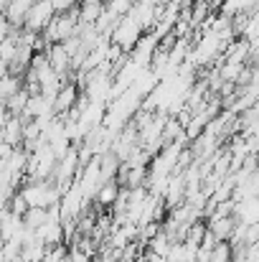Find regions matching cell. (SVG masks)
I'll use <instances>...</instances> for the list:
<instances>
[{
	"mask_svg": "<svg viewBox=\"0 0 259 262\" xmlns=\"http://www.w3.org/2000/svg\"><path fill=\"white\" fill-rule=\"evenodd\" d=\"M143 36H145V33H143V28L137 26V20L130 18V15H125V18L114 26L109 41H112V46H117L120 51H132Z\"/></svg>",
	"mask_w": 259,
	"mask_h": 262,
	"instance_id": "cell-1",
	"label": "cell"
},
{
	"mask_svg": "<svg viewBox=\"0 0 259 262\" xmlns=\"http://www.w3.org/2000/svg\"><path fill=\"white\" fill-rule=\"evenodd\" d=\"M56 15V10H54V5H51V0H36L33 5H31V10H28V15H26V23H23V31H31V33H41L49 23H51V18Z\"/></svg>",
	"mask_w": 259,
	"mask_h": 262,
	"instance_id": "cell-2",
	"label": "cell"
},
{
	"mask_svg": "<svg viewBox=\"0 0 259 262\" xmlns=\"http://www.w3.org/2000/svg\"><path fill=\"white\" fill-rule=\"evenodd\" d=\"M79 84H74V82H66L64 87L56 92V97H54V115L56 117H66L77 104H79Z\"/></svg>",
	"mask_w": 259,
	"mask_h": 262,
	"instance_id": "cell-3",
	"label": "cell"
},
{
	"mask_svg": "<svg viewBox=\"0 0 259 262\" xmlns=\"http://www.w3.org/2000/svg\"><path fill=\"white\" fill-rule=\"evenodd\" d=\"M237 216H208V232L216 237V242H231L237 229Z\"/></svg>",
	"mask_w": 259,
	"mask_h": 262,
	"instance_id": "cell-4",
	"label": "cell"
},
{
	"mask_svg": "<svg viewBox=\"0 0 259 262\" xmlns=\"http://www.w3.org/2000/svg\"><path fill=\"white\" fill-rule=\"evenodd\" d=\"M0 143L10 145V148H20L23 145V120L20 117H10L5 127H0Z\"/></svg>",
	"mask_w": 259,
	"mask_h": 262,
	"instance_id": "cell-5",
	"label": "cell"
},
{
	"mask_svg": "<svg viewBox=\"0 0 259 262\" xmlns=\"http://www.w3.org/2000/svg\"><path fill=\"white\" fill-rule=\"evenodd\" d=\"M120 193H122V186L117 181H107V183L99 186V191H97L94 199H97L99 206H114L117 199H120Z\"/></svg>",
	"mask_w": 259,
	"mask_h": 262,
	"instance_id": "cell-6",
	"label": "cell"
},
{
	"mask_svg": "<svg viewBox=\"0 0 259 262\" xmlns=\"http://www.w3.org/2000/svg\"><path fill=\"white\" fill-rule=\"evenodd\" d=\"M46 222H49V209H28L26 216H23V224H26V229H31V232L41 229Z\"/></svg>",
	"mask_w": 259,
	"mask_h": 262,
	"instance_id": "cell-7",
	"label": "cell"
},
{
	"mask_svg": "<svg viewBox=\"0 0 259 262\" xmlns=\"http://www.w3.org/2000/svg\"><path fill=\"white\" fill-rule=\"evenodd\" d=\"M234 260V247L229 242H216V247L208 252V262H231Z\"/></svg>",
	"mask_w": 259,
	"mask_h": 262,
	"instance_id": "cell-8",
	"label": "cell"
},
{
	"mask_svg": "<svg viewBox=\"0 0 259 262\" xmlns=\"http://www.w3.org/2000/svg\"><path fill=\"white\" fill-rule=\"evenodd\" d=\"M79 3H82V0H51V5H54V10H56L59 15H61V13H72V10H77Z\"/></svg>",
	"mask_w": 259,
	"mask_h": 262,
	"instance_id": "cell-9",
	"label": "cell"
},
{
	"mask_svg": "<svg viewBox=\"0 0 259 262\" xmlns=\"http://www.w3.org/2000/svg\"><path fill=\"white\" fill-rule=\"evenodd\" d=\"M69 262H91V255H86L79 247H69Z\"/></svg>",
	"mask_w": 259,
	"mask_h": 262,
	"instance_id": "cell-10",
	"label": "cell"
},
{
	"mask_svg": "<svg viewBox=\"0 0 259 262\" xmlns=\"http://www.w3.org/2000/svg\"><path fill=\"white\" fill-rule=\"evenodd\" d=\"M13 262H26V260H23V257H15V260H13Z\"/></svg>",
	"mask_w": 259,
	"mask_h": 262,
	"instance_id": "cell-11",
	"label": "cell"
}]
</instances>
